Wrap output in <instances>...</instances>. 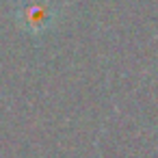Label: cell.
Returning <instances> with one entry per match:
<instances>
[{
	"label": "cell",
	"instance_id": "cell-1",
	"mask_svg": "<svg viewBox=\"0 0 158 158\" xmlns=\"http://www.w3.org/2000/svg\"><path fill=\"white\" fill-rule=\"evenodd\" d=\"M15 18L24 31H28L31 35H41L56 22L59 5L54 0H20Z\"/></svg>",
	"mask_w": 158,
	"mask_h": 158
}]
</instances>
